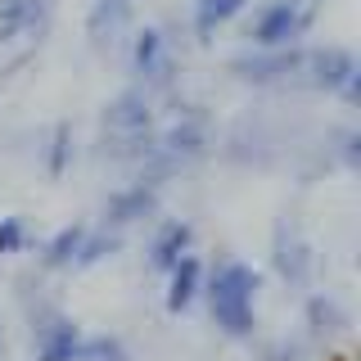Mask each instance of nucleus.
<instances>
[{"label":"nucleus","instance_id":"obj_1","mask_svg":"<svg viewBox=\"0 0 361 361\" xmlns=\"http://www.w3.org/2000/svg\"><path fill=\"white\" fill-rule=\"evenodd\" d=\"M257 271L253 267H244V262H226L217 276H212V285H208V307H212V321L221 325L226 334H235V338H244V334H253V325H257Z\"/></svg>","mask_w":361,"mask_h":361},{"label":"nucleus","instance_id":"obj_2","mask_svg":"<svg viewBox=\"0 0 361 361\" xmlns=\"http://www.w3.org/2000/svg\"><path fill=\"white\" fill-rule=\"evenodd\" d=\"M302 23H307V14H302V0H271V5L257 14L253 23V37L262 50H280V45H293L302 32Z\"/></svg>","mask_w":361,"mask_h":361},{"label":"nucleus","instance_id":"obj_3","mask_svg":"<svg viewBox=\"0 0 361 361\" xmlns=\"http://www.w3.org/2000/svg\"><path fill=\"white\" fill-rule=\"evenodd\" d=\"M302 68H307V54L289 50V45L253 54V59H235V73L248 82H293V77H302Z\"/></svg>","mask_w":361,"mask_h":361},{"label":"nucleus","instance_id":"obj_4","mask_svg":"<svg viewBox=\"0 0 361 361\" xmlns=\"http://www.w3.org/2000/svg\"><path fill=\"white\" fill-rule=\"evenodd\" d=\"M361 68L348 50H338V45H325V50H312L307 54V68H302V82L316 86V90H338L348 82V77H357Z\"/></svg>","mask_w":361,"mask_h":361},{"label":"nucleus","instance_id":"obj_5","mask_svg":"<svg viewBox=\"0 0 361 361\" xmlns=\"http://www.w3.org/2000/svg\"><path fill=\"white\" fill-rule=\"evenodd\" d=\"M104 127L113 140H145L149 135V104H145V95H135V90L118 95L104 109Z\"/></svg>","mask_w":361,"mask_h":361},{"label":"nucleus","instance_id":"obj_6","mask_svg":"<svg viewBox=\"0 0 361 361\" xmlns=\"http://www.w3.org/2000/svg\"><path fill=\"white\" fill-rule=\"evenodd\" d=\"M167 276H172V285H167V312H185L190 302L199 298V289H203V267H199V257H176L172 267H167Z\"/></svg>","mask_w":361,"mask_h":361},{"label":"nucleus","instance_id":"obj_7","mask_svg":"<svg viewBox=\"0 0 361 361\" xmlns=\"http://www.w3.org/2000/svg\"><path fill=\"white\" fill-rule=\"evenodd\" d=\"M82 353V330L73 321H50L41 325V338H37V357L41 361H77Z\"/></svg>","mask_w":361,"mask_h":361},{"label":"nucleus","instance_id":"obj_8","mask_svg":"<svg viewBox=\"0 0 361 361\" xmlns=\"http://www.w3.org/2000/svg\"><path fill=\"white\" fill-rule=\"evenodd\" d=\"M190 244H195V231H190L185 221H167L163 231L154 235V244H149V262H154L158 271H167L176 257L190 253Z\"/></svg>","mask_w":361,"mask_h":361},{"label":"nucleus","instance_id":"obj_9","mask_svg":"<svg viewBox=\"0 0 361 361\" xmlns=\"http://www.w3.org/2000/svg\"><path fill=\"white\" fill-rule=\"evenodd\" d=\"M131 63L140 77H163L167 73V45H163V32L158 27H145L135 37V50H131Z\"/></svg>","mask_w":361,"mask_h":361},{"label":"nucleus","instance_id":"obj_10","mask_svg":"<svg viewBox=\"0 0 361 361\" xmlns=\"http://www.w3.org/2000/svg\"><path fill=\"white\" fill-rule=\"evenodd\" d=\"M41 18V0H0V45L32 32Z\"/></svg>","mask_w":361,"mask_h":361},{"label":"nucleus","instance_id":"obj_11","mask_svg":"<svg viewBox=\"0 0 361 361\" xmlns=\"http://www.w3.org/2000/svg\"><path fill=\"white\" fill-rule=\"evenodd\" d=\"M131 14V0H95L90 5V37H95V45L113 41V32L127 23Z\"/></svg>","mask_w":361,"mask_h":361},{"label":"nucleus","instance_id":"obj_12","mask_svg":"<svg viewBox=\"0 0 361 361\" xmlns=\"http://www.w3.org/2000/svg\"><path fill=\"white\" fill-rule=\"evenodd\" d=\"M248 0H195V32L199 37H212L217 27H226L235 14H244Z\"/></svg>","mask_w":361,"mask_h":361},{"label":"nucleus","instance_id":"obj_13","mask_svg":"<svg viewBox=\"0 0 361 361\" xmlns=\"http://www.w3.org/2000/svg\"><path fill=\"white\" fill-rule=\"evenodd\" d=\"M149 208H154V190H149V185L122 190V195H113V199H109V221L127 226V221H135V217H145Z\"/></svg>","mask_w":361,"mask_h":361},{"label":"nucleus","instance_id":"obj_14","mask_svg":"<svg viewBox=\"0 0 361 361\" xmlns=\"http://www.w3.org/2000/svg\"><path fill=\"white\" fill-rule=\"evenodd\" d=\"M199 149H203V127L199 122H176V127L163 135V154H172V158H195Z\"/></svg>","mask_w":361,"mask_h":361},{"label":"nucleus","instance_id":"obj_15","mask_svg":"<svg viewBox=\"0 0 361 361\" xmlns=\"http://www.w3.org/2000/svg\"><path fill=\"white\" fill-rule=\"evenodd\" d=\"M82 235H86L82 226H63V231L45 244V267H73L77 248H82Z\"/></svg>","mask_w":361,"mask_h":361},{"label":"nucleus","instance_id":"obj_16","mask_svg":"<svg viewBox=\"0 0 361 361\" xmlns=\"http://www.w3.org/2000/svg\"><path fill=\"white\" fill-rule=\"evenodd\" d=\"M307 262H312V257H307V248H302L298 240H293V244L280 240V248H276V267H280V276H285V280L302 285V280H307Z\"/></svg>","mask_w":361,"mask_h":361},{"label":"nucleus","instance_id":"obj_17","mask_svg":"<svg viewBox=\"0 0 361 361\" xmlns=\"http://www.w3.org/2000/svg\"><path fill=\"white\" fill-rule=\"evenodd\" d=\"M113 248H118V240H113V235H82V248H77L73 262H77V267H90V262H99V257H109Z\"/></svg>","mask_w":361,"mask_h":361},{"label":"nucleus","instance_id":"obj_18","mask_svg":"<svg viewBox=\"0 0 361 361\" xmlns=\"http://www.w3.org/2000/svg\"><path fill=\"white\" fill-rule=\"evenodd\" d=\"M77 361H122V348L113 343V338H82Z\"/></svg>","mask_w":361,"mask_h":361},{"label":"nucleus","instance_id":"obj_19","mask_svg":"<svg viewBox=\"0 0 361 361\" xmlns=\"http://www.w3.org/2000/svg\"><path fill=\"white\" fill-rule=\"evenodd\" d=\"M338 321H343V316H338V307L330 298H316L312 302V330H338Z\"/></svg>","mask_w":361,"mask_h":361},{"label":"nucleus","instance_id":"obj_20","mask_svg":"<svg viewBox=\"0 0 361 361\" xmlns=\"http://www.w3.org/2000/svg\"><path fill=\"white\" fill-rule=\"evenodd\" d=\"M23 240H27V235H23V221L18 217H5V221H0V253H18Z\"/></svg>","mask_w":361,"mask_h":361},{"label":"nucleus","instance_id":"obj_21","mask_svg":"<svg viewBox=\"0 0 361 361\" xmlns=\"http://www.w3.org/2000/svg\"><path fill=\"white\" fill-rule=\"evenodd\" d=\"M63 163H68V127L54 131V149H50V172L59 176L63 172Z\"/></svg>","mask_w":361,"mask_h":361},{"label":"nucleus","instance_id":"obj_22","mask_svg":"<svg viewBox=\"0 0 361 361\" xmlns=\"http://www.w3.org/2000/svg\"><path fill=\"white\" fill-rule=\"evenodd\" d=\"M0 343H5V338H0Z\"/></svg>","mask_w":361,"mask_h":361}]
</instances>
